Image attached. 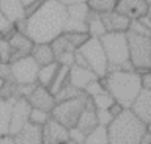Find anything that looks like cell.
I'll use <instances>...</instances> for the list:
<instances>
[{
  "mask_svg": "<svg viewBox=\"0 0 151 144\" xmlns=\"http://www.w3.org/2000/svg\"><path fill=\"white\" fill-rule=\"evenodd\" d=\"M67 6L59 0H42L39 7L25 19L24 33L33 42H51L64 32Z\"/></svg>",
  "mask_w": 151,
  "mask_h": 144,
  "instance_id": "6da1fadb",
  "label": "cell"
},
{
  "mask_svg": "<svg viewBox=\"0 0 151 144\" xmlns=\"http://www.w3.org/2000/svg\"><path fill=\"white\" fill-rule=\"evenodd\" d=\"M99 80L114 102L119 103L124 109H130L142 90L140 74L134 70L111 71L107 72L105 77L99 78Z\"/></svg>",
  "mask_w": 151,
  "mask_h": 144,
  "instance_id": "7a4b0ae2",
  "label": "cell"
},
{
  "mask_svg": "<svg viewBox=\"0 0 151 144\" xmlns=\"http://www.w3.org/2000/svg\"><path fill=\"white\" fill-rule=\"evenodd\" d=\"M146 130L147 125L130 109H123L106 126L109 144H139Z\"/></svg>",
  "mask_w": 151,
  "mask_h": 144,
  "instance_id": "3957f363",
  "label": "cell"
},
{
  "mask_svg": "<svg viewBox=\"0 0 151 144\" xmlns=\"http://www.w3.org/2000/svg\"><path fill=\"white\" fill-rule=\"evenodd\" d=\"M99 39L106 55L107 72L118 71V70H124V71L134 70L130 61L129 46L125 33L106 32Z\"/></svg>",
  "mask_w": 151,
  "mask_h": 144,
  "instance_id": "277c9868",
  "label": "cell"
},
{
  "mask_svg": "<svg viewBox=\"0 0 151 144\" xmlns=\"http://www.w3.org/2000/svg\"><path fill=\"white\" fill-rule=\"evenodd\" d=\"M125 35L131 65L139 74L149 71L151 68V35L131 30H127Z\"/></svg>",
  "mask_w": 151,
  "mask_h": 144,
  "instance_id": "5b68a950",
  "label": "cell"
},
{
  "mask_svg": "<svg viewBox=\"0 0 151 144\" xmlns=\"http://www.w3.org/2000/svg\"><path fill=\"white\" fill-rule=\"evenodd\" d=\"M90 35L87 33L77 32H63L54 40H52L51 47L54 53V60L60 65L71 66L74 64L76 50L84 44Z\"/></svg>",
  "mask_w": 151,
  "mask_h": 144,
  "instance_id": "8992f818",
  "label": "cell"
},
{
  "mask_svg": "<svg viewBox=\"0 0 151 144\" xmlns=\"http://www.w3.org/2000/svg\"><path fill=\"white\" fill-rule=\"evenodd\" d=\"M77 53L83 58L85 67L92 70L98 78H103L107 73V60L100 42L97 37H88L77 50Z\"/></svg>",
  "mask_w": 151,
  "mask_h": 144,
  "instance_id": "52a82bcc",
  "label": "cell"
},
{
  "mask_svg": "<svg viewBox=\"0 0 151 144\" xmlns=\"http://www.w3.org/2000/svg\"><path fill=\"white\" fill-rule=\"evenodd\" d=\"M87 98L88 96L83 92L78 97L55 103L51 110V117L68 130L74 127L81 111L86 105Z\"/></svg>",
  "mask_w": 151,
  "mask_h": 144,
  "instance_id": "ba28073f",
  "label": "cell"
},
{
  "mask_svg": "<svg viewBox=\"0 0 151 144\" xmlns=\"http://www.w3.org/2000/svg\"><path fill=\"white\" fill-rule=\"evenodd\" d=\"M12 81L15 84H35L39 65L28 54L11 61Z\"/></svg>",
  "mask_w": 151,
  "mask_h": 144,
  "instance_id": "9c48e42d",
  "label": "cell"
},
{
  "mask_svg": "<svg viewBox=\"0 0 151 144\" xmlns=\"http://www.w3.org/2000/svg\"><path fill=\"white\" fill-rule=\"evenodd\" d=\"M91 9L86 2L67 5V17L64 32L87 33V19Z\"/></svg>",
  "mask_w": 151,
  "mask_h": 144,
  "instance_id": "30bf717a",
  "label": "cell"
},
{
  "mask_svg": "<svg viewBox=\"0 0 151 144\" xmlns=\"http://www.w3.org/2000/svg\"><path fill=\"white\" fill-rule=\"evenodd\" d=\"M41 137L42 144H65L70 140L68 129L52 117L41 126Z\"/></svg>",
  "mask_w": 151,
  "mask_h": 144,
  "instance_id": "8fae6325",
  "label": "cell"
},
{
  "mask_svg": "<svg viewBox=\"0 0 151 144\" xmlns=\"http://www.w3.org/2000/svg\"><path fill=\"white\" fill-rule=\"evenodd\" d=\"M31 111V105L26 100V98L20 97L17 98L12 106V113H11V120H9V127H8V135H15L27 122H28V114Z\"/></svg>",
  "mask_w": 151,
  "mask_h": 144,
  "instance_id": "7c38bea8",
  "label": "cell"
},
{
  "mask_svg": "<svg viewBox=\"0 0 151 144\" xmlns=\"http://www.w3.org/2000/svg\"><path fill=\"white\" fill-rule=\"evenodd\" d=\"M26 100L28 102L31 107L40 109L47 112H51V110L55 105L54 96L48 91L47 87L41 86L39 84H37L33 91L26 97Z\"/></svg>",
  "mask_w": 151,
  "mask_h": 144,
  "instance_id": "4fadbf2b",
  "label": "cell"
},
{
  "mask_svg": "<svg viewBox=\"0 0 151 144\" xmlns=\"http://www.w3.org/2000/svg\"><path fill=\"white\" fill-rule=\"evenodd\" d=\"M7 40L12 47V60L14 61L19 58H22L25 55H28L31 53V50L34 45L33 40L24 32H20L15 30L9 37H7Z\"/></svg>",
  "mask_w": 151,
  "mask_h": 144,
  "instance_id": "5bb4252c",
  "label": "cell"
},
{
  "mask_svg": "<svg viewBox=\"0 0 151 144\" xmlns=\"http://www.w3.org/2000/svg\"><path fill=\"white\" fill-rule=\"evenodd\" d=\"M130 110L144 124H151V90L142 89L131 104Z\"/></svg>",
  "mask_w": 151,
  "mask_h": 144,
  "instance_id": "9a60e30c",
  "label": "cell"
},
{
  "mask_svg": "<svg viewBox=\"0 0 151 144\" xmlns=\"http://www.w3.org/2000/svg\"><path fill=\"white\" fill-rule=\"evenodd\" d=\"M114 9L130 20H137L147 13L149 4L146 0H118Z\"/></svg>",
  "mask_w": 151,
  "mask_h": 144,
  "instance_id": "2e32d148",
  "label": "cell"
},
{
  "mask_svg": "<svg viewBox=\"0 0 151 144\" xmlns=\"http://www.w3.org/2000/svg\"><path fill=\"white\" fill-rule=\"evenodd\" d=\"M99 14H100V19H101V22H103L106 32L125 33L129 30L131 20L127 17L117 12L116 9L99 13Z\"/></svg>",
  "mask_w": 151,
  "mask_h": 144,
  "instance_id": "e0dca14e",
  "label": "cell"
},
{
  "mask_svg": "<svg viewBox=\"0 0 151 144\" xmlns=\"http://www.w3.org/2000/svg\"><path fill=\"white\" fill-rule=\"evenodd\" d=\"M94 79H99V78L92 70L79 66L77 64H73L70 66L68 83L71 85H73L74 87H77L79 90H84L85 86Z\"/></svg>",
  "mask_w": 151,
  "mask_h": 144,
  "instance_id": "ac0fdd59",
  "label": "cell"
},
{
  "mask_svg": "<svg viewBox=\"0 0 151 144\" xmlns=\"http://www.w3.org/2000/svg\"><path fill=\"white\" fill-rule=\"evenodd\" d=\"M97 125H98V119H97V114H96V107L93 105V102H92L91 97H88L87 102H86V105H85L84 110L81 111V113L78 118L76 127L79 129L85 135H87Z\"/></svg>",
  "mask_w": 151,
  "mask_h": 144,
  "instance_id": "d6986e66",
  "label": "cell"
},
{
  "mask_svg": "<svg viewBox=\"0 0 151 144\" xmlns=\"http://www.w3.org/2000/svg\"><path fill=\"white\" fill-rule=\"evenodd\" d=\"M17 144H42L41 126L27 122L15 135H13Z\"/></svg>",
  "mask_w": 151,
  "mask_h": 144,
  "instance_id": "ffe728a7",
  "label": "cell"
},
{
  "mask_svg": "<svg viewBox=\"0 0 151 144\" xmlns=\"http://www.w3.org/2000/svg\"><path fill=\"white\" fill-rule=\"evenodd\" d=\"M0 12L14 24L26 19L25 8L20 0H0Z\"/></svg>",
  "mask_w": 151,
  "mask_h": 144,
  "instance_id": "44dd1931",
  "label": "cell"
},
{
  "mask_svg": "<svg viewBox=\"0 0 151 144\" xmlns=\"http://www.w3.org/2000/svg\"><path fill=\"white\" fill-rule=\"evenodd\" d=\"M29 55L34 59V61L39 66L47 65L55 61L53 50L51 47V44L48 42H34Z\"/></svg>",
  "mask_w": 151,
  "mask_h": 144,
  "instance_id": "7402d4cb",
  "label": "cell"
},
{
  "mask_svg": "<svg viewBox=\"0 0 151 144\" xmlns=\"http://www.w3.org/2000/svg\"><path fill=\"white\" fill-rule=\"evenodd\" d=\"M15 99H5L0 97V136L8 135L12 106Z\"/></svg>",
  "mask_w": 151,
  "mask_h": 144,
  "instance_id": "603a6c76",
  "label": "cell"
},
{
  "mask_svg": "<svg viewBox=\"0 0 151 144\" xmlns=\"http://www.w3.org/2000/svg\"><path fill=\"white\" fill-rule=\"evenodd\" d=\"M59 63L57 61H53L51 64H47V65H42V66H39V70H38V74H37V83L41 86H45V87H48L51 81L53 80L57 71H58V67H59Z\"/></svg>",
  "mask_w": 151,
  "mask_h": 144,
  "instance_id": "cb8c5ba5",
  "label": "cell"
},
{
  "mask_svg": "<svg viewBox=\"0 0 151 144\" xmlns=\"http://www.w3.org/2000/svg\"><path fill=\"white\" fill-rule=\"evenodd\" d=\"M105 33H106V31H105V27L101 22L100 14L97 13V12L91 11L90 15H88V19H87V34L90 37L100 38Z\"/></svg>",
  "mask_w": 151,
  "mask_h": 144,
  "instance_id": "d4e9b609",
  "label": "cell"
},
{
  "mask_svg": "<svg viewBox=\"0 0 151 144\" xmlns=\"http://www.w3.org/2000/svg\"><path fill=\"white\" fill-rule=\"evenodd\" d=\"M68 71H70V66L66 65H59L58 71L53 78V80L51 81L50 86L47 87L48 91L54 96L67 81H68Z\"/></svg>",
  "mask_w": 151,
  "mask_h": 144,
  "instance_id": "484cf974",
  "label": "cell"
},
{
  "mask_svg": "<svg viewBox=\"0 0 151 144\" xmlns=\"http://www.w3.org/2000/svg\"><path fill=\"white\" fill-rule=\"evenodd\" d=\"M83 144H109L106 126L98 124L90 133L86 135Z\"/></svg>",
  "mask_w": 151,
  "mask_h": 144,
  "instance_id": "4316f807",
  "label": "cell"
},
{
  "mask_svg": "<svg viewBox=\"0 0 151 144\" xmlns=\"http://www.w3.org/2000/svg\"><path fill=\"white\" fill-rule=\"evenodd\" d=\"M84 91L83 90H79L77 87H74L73 85H71L68 81L54 94V99H55V103L58 102H61V100H66V99H71V98H74V97H78L83 93Z\"/></svg>",
  "mask_w": 151,
  "mask_h": 144,
  "instance_id": "83f0119b",
  "label": "cell"
},
{
  "mask_svg": "<svg viewBox=\"0 0 151 144\" xmlns=\"http://www.w3.org/2000/svg\"><path fill=\"white\" fill-rule=\"evenodd\" d=\"M118 0H86L88 8L97 13H104L114 9Z\"/></svg>",
  "mask_w": 151,
  "mask_h": 144,
  "instance_id": "f1b7e54d",
  "label": "cell"
},
{
  "mask_svg": "<svg viewBox=\"0 0 151 144\" xmlns=\"http://www.w3.org/2000/svg\"><path fill=\"white\" fill-rule=\"evenodd\" d=\"M50 118H51V112H47V111H44L40 109H35V107H31V111L28 114L29 123L42 126Z\"/></svg>",
  "mask_w": 151,
  "mask_h": 144,
  "instance_id": "f546056e",
  "label": "cell"
},
{
  "mask_svg": "<svg viewBox=\"0 0 151 144\" xmlns=\"http://www.w3.org/2000/svg\"><path fill=\"white\" fill-rule=\"evenodd\" d=\"M91 99H92L96 109H109L114 103V99L112 98V96L107 91H104L99 94L92 96Z\"/></svg>",
  "mask_w": 151,
  "mask_h": 144,
  "instance_id": "4dcf8cb0",
  "label": "cell"
},
{
  "mask_svg": "<svg viewBox=\"0 0 151 144\" xmlns=\"http://www.w3.org/2000/svg\"><path fill=\"white\" fill-rule=\"evenodd\" d=\"M15 24L0 12V38H7L15 31Z\"/></svg>",
  "mask_w": 151,
  "mask_h": 144,
  "instance_id": "1f68e13d",
  "label": "cell"
},
{
  "mask_svg": "<svg viewBox=\"0 0 151 144\" xmlns=\"http://www.w3.org/2000/svg\"><path fill=\"white\" fill-rule=\"evenodd\" d=\"M12 47L7 40V38H0V61L11 63L12 60Z\"/></svg>",
  "mask_w": 151,
  "mask_h": 144,
  "instance_id": "d6a6232c",
  "label": "cell"
},
{
  "mask_svg": "<svg viewBox=\"0 0 151 144\" xmlns=\"http://www.w3.org/2000/svg\"><path fill=\"white\" fill-rule=\"evenodd\" d=\"M96 114H97L98 124L103 126H107L114 118L109 111V109H96Z\"/></svg>",
  "mask_w": 151,
  "mask_h": 144,
  "instance_id": "836d02e7",
  "label": "cell"
},
{
  "mask_svg": "<svg viewBox=\"0 0 151 144\" xmlns=\"http://www.w3.org/2000/svg\"><path fill=\"white\" fill-rule=\"evenodd\" d=\"M68 133H70V139H72L77 144H83L84 143V139L86 137V135L84 132H81L79 129H77L76 126L72 127V129H70L68 130Z\"/></svg>",
  "mask_w": 151,
  "mask_h": 144,
  "instance_id": "e575fe53",
  "label": "cell"
},
{
  "mask_svg": "<svg viewBox=\"0 0 151 144\" xmlns=\"http://www.w3.org/2000/svg\"><path fill=\"white\" fill-rule=\"evenodd\" d=\"M0 78L4 81H12L11 76V64L0 61Z\"/></svg>",
  "mask_w": 151,
  "mask_h": 144,
  "instance_id": "d590c367",
  "label": "cell"
},
{
  "mask_svg": "<svg viewBox=\"0 0 151 144\" xmlns=\"http://www.w3.org/2000/svg\"><path fill=\"white\" fill-rule=\"evenodd\" d=\"M140 83H142V89L151 90V72H150V70L140 74Z\"/></svg>",
  "mask_w": 151,
  "mask_h": 144,
  "instance_id": "8d00e7d4",
  "label": "cell"
},
{
  "mask_svg": "<svg viewBox=\"0 0 151 144\" xmlns=\"http://www.w3.org/2000/svg\"><path fill=\"white\" fill-rule=\"evenodd\" d=\"M138 20H139L142 24H144L146 27H149V28L151 30V4L149 5V9H147V13H146L144 17L139 18Z\"/></svg>",
  "mask_w": 151,
  "mask_h": 144,
  "instance_id": "74e56055",
  "label": "cell"
},
{
  "mask_svg": "<svg viewBox=\"0 0 151 144\" xmlns=\"http://www.w3.org/2000/svg\"><path fill=\"white\" fill-rule=\"evenodd\" d=\"M123 106L119 104V103H117V102H114L110 107H109V111L111 112V114L113 116V117H116V116H118L122 111H123Z\"/></svg>",
  "mask_w": 151,
  "mask_h": 144,
  "instance_id": "f35d334b",
  "label": "cell"
},
{
  "mask_svg": "<svg viewBox=\"0 0 151 144\" xmlns=\"http://www.w3.org/2000/svg\"><path fill=\"white\" fill-rule=\"evenodd\" d=\"M0 144H17V143L12 135H4L0 136Z\"/></svg>",
  "mask_w": 151,
  "mask_h": 144,
  "instance_id": "ab89813d",
  "label": "cell"
},
{
  "mask_svg": "<svg viewBox=\"0 0 151 144\" xmlns=\"http://www.w3.org/2000/svg\"><path fill=\"white\" fill-rule=\"evenodd\" d=\"M139 144H151V133L147 130L144 133V136H143V138H142V140H140Z\"/></svg>",
  "mask_w": 151,
  "mask_h": 144,
  "instance_id": "60d3db41",
  "label": "cell"
},
{
  "mask_svg": "<svg viewBox=\"0 0 151 144\" xmlns=\"http://www.w3.org/2000/svg\"><path fill=\"white\" fill-rule=\"evenodd\" d=\"M60 2L65 4L66 6L67 5H72V4H77V2H85L86 0H59Z\"/></svg>",
  "mask_w": 151,
  "mask_h": 144,
  "instance_id": "b9f144b4",
  "label": "cell"
},
{
  "mask_svg": "<svg viewBox=\"0 0 151 144\" xmlns=\"http://www.w3.org/2000/svg\"><path fill=\"white\" fill-rule=\"evenodd\" d=\"M65 144H77V143H76V142H73L72 139H70V140H67Z\"/></svg>",
  "mask_w": 151,
  "mask_h": 144,
  "instance_id": "7bdbcfd3",
  "label": "cell"
},
{
  "mask_svg": "<svg viewBox=\"0 0 151 144\" xmlns=\"http://www.w3.org/2000/svg\"><path fill=\"white\" fill-rule=\"evenodd\" d=\"M147 131L151 133V124H149V125H147Z\"/></svg>",
  "mask_w": 151,
  "mask_h": 144,
  "instance_id": "ee69618b",
  "label": "cell"
},
{
  "mask_svg": "<svg viewBox=\"0 0 151 144\" xmlns=\"http://www.w3.org/2000/svg\"><path fill=\"white\" fill-rule=\"evenodd\" d=\"M2 85H4V80H2L1 78H0V89L2 87Z\"/></svg>",
  "mask_w": 151,
  "mask_h": 144,
  "instance_id": "f6af8a7d",
  "label": "cell"
},
{
  "mask_svg": "<svg viewBox=\"0 0 151 144\" xmlns=\"http://www.w3.org/2000/svg\"><path fill=\"white\" fill-rule=\"evenodd\" d=\"M146 1H147V4H149V5L151 4V0H146Z\"/></svg>",
  "mask_w": 151,
  "mask_h": 144,
  "instance_id": "bcb514c9",
  "label": "cell"
},
{
  "mask_svg": "<svg viewBox=\"0 0 151 144\" xmlns=\"http://www.w3.org/2000/svg\"><path fill=\"white\" fill-rule=\"evenodd\" d=\"M150 72H151V68H150Z\"/></svg>",
  "mask_w": 151,
  "mask_h": 144,
  "instance_id": "7dc6e473",
  "label": "cell"
}]
</instances>
